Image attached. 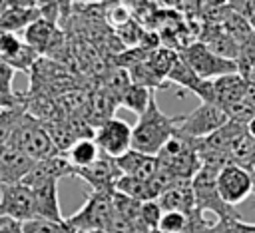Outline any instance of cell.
<instances>
[{"instance_id":"cell-1","label":"cell","mask_w":255,"mask_h":233,"mask_svg":"<svg viewBox=\"0 0 255 233\" xmlns=\"http://www.w3.org/2000/svg\"><path fill=\"white\" fill-rule=\"evenodd\" d=\"M173 133L175 119L173 116L161 112L153 94L147 110L141 116H137V123L131 127V149L155 157L161 151V147L173 137Z\"/></svg>"},{"instance_id":"cell-2","label":"cell","mask_w":255,"mask_h":233,"mask_svg":"<svg viewBox=\"0 0 255 233\" xmlns=\"http://www.w3.org/2000/svg\"><path fill=\"white\" fill-rule=\"evenodd\" d=\"M197 143H199V139L187 137V135H183L175 129L173 137L155 155L157 165L167 169L177 179H191L199 169Z\"/></svg>"},{"instance_id":"cell-3","label":"cell","mask_w":255,"mask_h":233,"mask_svg":"<svg viewBox=\"0 0 255 233\" xmlns=\"http://www.w3.org/2000/svg\"><path fill=\"white\" fill-rule=\"evenodd\" d=\"M8 145H12L18 151H22L24 155H28L34 163L48 159L52 155H58V149L52 143L42 121L36 119L34 116H30L28 112L24 114V117L20 119V123L14 129V133L10 135Z\"/></svg>"},{"instance_id":"cell-4","label":"cell","mask_w":255,"mask_h":233,"mask_svg":"<svg viewBox=\"0 0 255 233\" xmlns=\"http://www.w3.org/2000/svg\"><path fill=\"white\" fill-rule=\"evenodd\" d=\"M217 169L199 165L197 173L191 177V189H193V197H195V209L205 213H213L215 219L225 221V219H239V213L235 211V207H229L221 201L219 193H217Z\"/></svg>"},{"instance_id":"cell-5","label":"cell","mask_w":255,"mask_h":233,"mask_svg":"<svg viewBox=\"0 0 255 233\" xmlns=\"http://www.w3.org/2000/svg\"><path fill=\"white\" fill-rule=\"evenodd\" d=\"M112 193L110 191H92L86 197V203L74 215L66 217V223L74 231L106 229L110 225V221L114 219V215H116Z\"/></svg>"},{"instance_id":"cell-6","label":"cell","mask_w":255,"mask_h":233,"mask_svg":"<svg viewBox=\"0 0 255 233\" xmlns=\"http://www.w3.org/2000/svg\"><path fill=\"white\" fill-rule=\"evenodd\" d=\"M245 90H247L245 78H241L239 74H227L213 80H201L191 94L199 96L201 104H211L225 110L231 104L245 100Z\"/></svg>"},{"instance_id":"cell-7","label":"cell","mask_w":255,"mask_h":233,"mask_svg":"<svg viewBox=\"0 0 255 233\" xmlns=\"http://www.w3.org/2000/svg\"><path fill=\"white\" fill-rule=\"evenodd\" d=\"M179 58H183L189 68L197 74L199 80H213L227 74H237V64L233 60H225L217 54H213L205 44L191 42L185 48H181Z\"/></svg>"},{"instance_id":"cell-8","label":"cell","mask_w":255,"mask_h":233,"mask_svg":"<svg viewBox=\"0 0 255 233\" xmlns=\"http://www.w3.org/2000/svg\"><path fill=\"white\" fill-rule=\"evenodd\" d=\"M173 119H175V129L179 133L193 137V139H203L215 129H219L227 121V116L217 106L199 104L193 112L185 116H173Z\"/></svg>"},{"instance_id":"cell-9","label":"cell","mask_w":255,"mask_h":233,"mask_svg":"<svg viewBox=\"0 0 255 233\" xmlns=\"http://www.w3.org/2000/svg\"><path fill=\"white\" fill-rule=\"evenodd\" d=\"M94 141L104 155L118 159L131 149V127L120 117H110L96 127Z\"/></svg>"},{"instance_id":"cell-10","label":"cell","mask_w":255,"mask_h":233,"mask_svg":"<svg viewBox=\"0 0 255 233\" xmlns=\"http://www.w3.org/2000/svg\"><path fill=\"white\" fill-rule=\"evenodd\" d=\"M215 183L221 201L229 207H235L253 191V175L239 165H225L219 169Z\"/></svg>"},{"instance_id":"cell-11","label":"cell","mask_w":255,"mask_h":233,"mask_svg":"<svg viewBox=\"0 0 255 233\" xmlns=\"http://www.w3.org/2000/svg\"><path fill=\"white\" fill-rule=\"evenodd\" d=\"M0 215L10 217L18 223L36 217L32 189L24 183H12L0 187Z\"/></svg>"},{"instance_id":"cell-12","label":"cell","mask_w":255,"mask_h":233,"mask_svg":"<svg viewBox=\"0 0 255 233\" xmlns=\"http://www.w3.org/2000/svg\"><path fill=\"white\" fill-rule=\"evenodd\" d=\"M76 177H82L90 187L92 191H114V185L116 181L122 177L120 169H118V163L114 157H108L100 151L98 159L84 167V169H78L76 171Z\"/></svg>"},{"instance_id":"cell-13","label":"cell","mask_w":255,"mask_h":233,"mask_svg":"<svg viewBox=\"0 0 255 233\" xmlns=\"http://www.w3.org/2000/svg\"><path fill=\"white\" fill-rule=\"evenodd\" d=\"M24 44L30 46L36 54L56 52L62 48V32L56 30V22L40 16L24 30Z\"/></svg>"},{"instance_id":"cell-14","label":"cell","mask_w":255,"mask_h":233,"mask_svg":"<svg viewBox=\"0 0 255 233\" xmlns=\"http://www.w3.org/2000/svg\"><path fill=\"white\" fill-rule=\"evenodd\" d=\"M34 161L18 151L16 147L4 143L0 145V187L2 185H12V183H22L24 177L30 173Z\"/></svg>"},{"instance_id":"cell-15","label":"cell","mask_w":255,"mask_h":233,"mask_svg":"<svg viewBox=\"0 0 255 233\" xmlns=\"http://www.w3.org/2000/svg\"><path fill=\"white\" fill-rule=\"evenodd\" d=\"M28 187L32 189L36 217H40V219H52V221L64 219L62 213H60L58 183L56 181H34V183H28Z\"/></svg>"},{"instance_id":"cell-16","label":"cell","mask_w":255,"mask_h":233,"mask_svg":"<svg viewBox=\"0 0 255 233\" xmlns=\"http://www.w3.org/2000/svg\"><path fill=\"white\" fill-rule=\"evenodd\" d=\"M76 175V169L68 163V159L58 153V155H52L48 159H42V161H36L30 169V173L24 177V185L28 183H34V181H56L62 179V177H72Z\"/></svg>"},{"instance_id":"cell-17","label":"cell","mask_w":255,"mask_h":233,"mask_svg":"<svg viewBox=\"0 0 255 233\" xmlns=\"http://www.w3.org/2000/svg\"><path fill=\"white\" fill-rule=\"evenodd\" d=\"M36 18H40V4L38 2H10L8 10L0 16V30L18 34L24 32Z\"/></svg>"},{"instance_id":"cell-18","label":"cell","mask_w":255,"mask_h":233,"mask_svg":"<svg viewBox=\"0 0 255 233\" xmlns=\"http://www.w3.org/2000/svg\"><path fill=\"white\" fill-rule=\"evenodd\" d=\"M116 163L122 175H128L139 181H149L157 171V157L139 153L135 149L126 151L122 157L116 159Z\"/></svg>"},{"instance_id":"cell-19","label":"cell","mask_w":255,"mask_h":233,"mask_svg":"<svg viewBox=\"0 0 255 233\" xmlns=\"http://www.w3.org/2000/svg\"><path fill=\"white\" fill-rule=\"evenodd\" d=\"M155 201L161 207V211H181V213L193 211L195 197H193V189H191V179L179 181L173 187L165 189Z\"/></svg>"},{"instance_id":"cell-20","label":"cell","mask_w":255,"mask_h":233,"mask_svg":"<svg viewBox=\"0 0 255 233\" xmlns=\"http://www.w3.org/2000/svg\"><path fill=\"white\" fill-rule=\"evenodd\" d=\"M100 155V149L96 145L94 139H76L68 151L64 153V157L68 159V163L78 171V169H84L88 165H92Z\"/></svg>"},{"instance_id":"cell-21","label":"cell","mask_w":255,"mask_h":233,"mask_svg":"<svg viewBox=\"0 0 255 233\" xmlns=\"http://www.w3.org/2000/svg\"><path fill=\"white\" fill-rule=\"evenodd\" d=\"M227 153H229L231 165H239V167H243V169H247V171L251 173L253 161H255V139H253L247 131H243V133L229 145Z\"/></svg>"},{"instance_id":"cell-22","label":"cell","mask_w":255,"mask_h":233,"mask_svg":"<svg viewBox=\"0 0 255 233\" xmlns=\"http://www.w3.org/2000/svg\"><path fill=\"white\" fill-rule=\"evenodd\" d=\"M153 94H155V90H149V88H143V86L129 84V86L124 90V94L120 96L118 106H122V108L129 110V112L141 116V114L147 110L149 100H151Z\"/></svg>"},{"instance_id":"cell-23","label":"cell","mask_w":255,"mask_h":233,"mask_svg":"<svg viewBox=\"0 0 255 233\" xmlns=\"http://www.w3.org/2000/svg\"><path fill=\"white\" fill-rule=\"evenodd\" d=\"M114 191L120 193V195H126L133 201H155L153 193H151V187H149V181H139V179H133V177H128V175H122L116 185H114Z\"/></svg>"},{"instance_id":"cell-24","label":"cell","mask_w":255,"mask_h":233,"mask_svg":"<svg viewBox=\"0 0 255 233\" xmlns=\"http://www.w3.org/2000/svg\"><path fill=\"white\" fill-rule=\"evenodd\" d=\"M26 114V100L14 106H4L0 108V145L8 143L10 135L14 133L16 125L20 123V119Z\"/></svg>"},{"instance_id":"cell-25","label":"cell","mask_w":255,"mask_h":233,"mask_svg":"<svg viewBox=\"0 0 255 233\" xmlns=\"http://www.w3.org/2000/svg\"><path fill=\"white\" fill-rule=\"evenodd\" d=\"M177 58H179V52H175L173 48H155L147 56V66L153 70V74L161 82H165V78H167L169 70L173 68V64L177 62Z\"/></svg>"},{"instance_id":"cell-26","label":"cell","mask_w":255,"mask_h":233,"mask_svg":"<svg viewBox=\"0 0 255 233\" xmlns=\"http://www.w3.org/2000/svg\"><path fill=\"white\" fill-rule=\"evenodd\" d=\"M165 82H171V84H175V86H179V88H183V90L193 92V90L199 86L201 80L197 78V74L189 68V64H187L183 58H177V62H175L173 68L169 70Z\"/></svg>"},{"instance_id":"cell-27","label":"cell","mask_w":255,"mask_h":233,"mask_svg":"<svg viewBox=\"0 0 255 233\" xmlns=\"http://www.w3.org/2000/svg\"><path fill=\"white\" fill-rule=\"evenodd\" d=\"M22 233H76V231L66 223V219L52 221V219L34 217L22 223Z\"/></svg>"},{"instance_id":"cell-28","label":"cell","mask_w":255,"mask_h":233,"mask_svg":"<svg viewBox=\"0 0 255 233\" xmlns=\"http://www.w3.org/2000/svg\"><path fill=\"white\" fill-rule=\"evenodd\" d=\"M14 74H16V72H14L8 64H4V62L0 60V100H4V102H8V104H18V102L24 100V94H16V92L12 90Z\"/></svg>"},{"instance_id":"cell-29","label":"cell","mask_w":255,"mask_h":233,"mask_svg":"<svg viewBox=\"0 0 255 233\" xmlns=\"http://www.w3.org/2000/svg\"><path fill=\"white\" fill-rule=\"evenodd\" d=\"M161 207L157 205V201H141L139 205V223L145 229V233L155 231L161 219Z\"/></svg>"},{"instance_id":"cell-30","label":"cell","mask_w":255,"mask_h":233,"mask_svg":"<svg viewBox=\"0 0 255 233\" xmlns=\"http://www.w3.org/2000/svg\"><path fill=\"white\" fill-rule=\"evenodd\" d=\"M157 231L161 233H185V213L181 211H163Z\"/></svg>"},{"instance_id":"cell-31","label":"cell","mask_w":255,"mask_h":233,"mask_svg":"<svg viewBox=\"0 0 255 233\" xmlns=\"http://www.w3.org/2000/svg\"><path fill=\"white\" fill-rule=\"evenodd\" d=\"M205 233H255V223H245L239 219H225V221H215L213 227Z\"/></svg>"},{"instance_id":"cell-32","label":"cell","mask_w":255,"mask_h":233,"mask_svg":"<svg viewBox=\"0 0 255 233\" xmlns=\"http://www.w3.org/2000/svg\"><path fill=\"white\" fill-rule=\"evenodd\" d=\"M227 8L231 12H235L237 16H241L243 20H247L249 24H253V20H255V2L233 0V2H227Z\"/></svg>"},{"instance_id":"cell-33","label":"cell","mask_w":255,"mask_h":233,"mask_svg":"<svg viewBox=\"0 0 255 233\" xmlns=\"http://www.w3.org/2000/svg\"><path fill=\"white\" fill-rule=\"evenodd\" d=\"M108 20L114 22L118 28L124 26V24H128V22L131 20L129 6H126V4H114V6L108 10Z\"/></svg>"},{"instance_id":"cell-34","label":"cell","mask_w":255,"mask_h":233,"mask_svg":"<svg viewBox=\"0 0 255 233\" xmlns=\"http://www.w3.org/2000/svg\"><path fill=\"white\" fill-rule=\"evenodd\" d=\"M104 231H108V233H143L139 227H135L133 223L122 219L120 215H114V219L110 221V225Z\"/></svg>"},{"instance_id":"cell-35","label":"cell","mask_w":255,"mask_h":233,"mask_svg":"<svg viewBox=\"0 0 255 233\" xmlns=\"http://www.w3.org/2000/svg\"><path fill=\"white\" fill-rule=\"evenodd\" d=\"M0 233H22V223L0 215Z\"/></svg>"},{"instance_id":"cell-36","label":"cell","mask_w":255,"mask_h":233,"mask_svg":"<svg viewBox=\"0 0 255 233\" xmlns=\"http://www.w3.org/2000/svg\"><path fill=\"white\" fill-rule=\"evenodd\" d=\"M245 100L255 108V76L247 80V90H245Z\"/></svg>"},{"instance_id":"cell-37","label":"cell","mask_w":255,"mask_h":233,"mask_svg":"<svg viewBox=\"0 0 255 233\" xmlns=\"http://www.w3.org/2000/svg\"><path fill=\"white\" fill-rule=\"evenodd\" d=\"M245 131H247V133H249V135L255 139V117H253V119H251V121L245 125Z\"/></svg>"},{"instance_id":"cell-38","label":"cell","mask_w":255,"mask_h":233,"mask_svg":"<svg viewBox=\"0 0 255 233\" xmlns=\"http://www.w3.org/2000/svg\"><path fill=\"white\" fill-rule=\"evenodd\" d=\"M8 6H10V2H8V0H0V16L8 10Z\"/></svg>"},{"instance_id":"cell-39","label":"cell","mask_w":255,"mask_h":233,"mask_svg":"<svg viewBox=\"0 0 255 233\" xmlns=\"http://www.w3.org/2000/svg\"><path fill=\"white\" fill-rule=\"evenodd\" d=\"M76 233H108L104 229H94V231H76Z\"/></svg>"},{"instance_id":"cell-40","label":"cell","mask_w":255,"mask_h":233,"mask_svg":"<svg viewBox=\"0 0 255 233\" xmlns=\"http://www.w3.org/2000/svg\"><path fill=\"white\" fill-rule=\"evenodd\" d=\"M24 100H26V98H24ZM24 100H22V102H24ZM18 104H20V102H18ZM4 106H14V104H8V102H4V100H0V108H4Z\"/></svg>"},{"instance_id":"cell-41","label":"cell","mask_w":255,"mask_h":233,"mask_svg":"<svg viewBox=\"0 0 255 233\" xmlns=\"http://www.w3.org/2000/svg\"><path fill=\"white\" fill-rule=\"evenodd\" d=\"M251 175L255 177V161H253V169H251Z\"/></svg>"},{"instance_id":"cell-42","label":"cell","mask_w":255,"mask_h":233,"mask_svg":"<svg viewBox=\"0 0 255 233\" xmlns=\"http://www.w3.org/2000/svg\"><path fill=\"white\" fill-rule=\"evenodd\" d=\"M253 76H255V66H253V74H251V78H253Z\"/></svg>"},{"instance_id":"cell-43","label":"cell","mask_w":255,"mask_h":233,"mask_svg":"<svg viewBox=\"0 0 255 233\" xmlns=\"http://www.w3.org/2000/svg\"><path fill=\"white\" fill-rule=\"evenodd\" d=\"M149 233H161V231H157V229H155V231H149Z\"/></svg>"},{"instance_id":"cell-44","label":"cell","mask_w":255,"mask_h":233,"mask_svg":"<svg viewBox=\"0 0 255 233\" xmlns=\"http://www.w3.org/2000/svg\"><path fill=\"white\" fill-rule=\"evenodd\" d=\"M251 26H253V30H255V20H253V24H251Z\"/></svg>"},{"instance_id":"cell-45","label":"cell","mask_w":255,"mask_h":233,"mask_svg":"<svg viewBox=\"0 0 255 233\" xmlns=\"http://www.w3.org/2000/svg\"><path fill=\"white\" fill-rule=\"evenodd\" d=\"M253 189H255V177H253Z\"/></svg>"}]
</instances>
